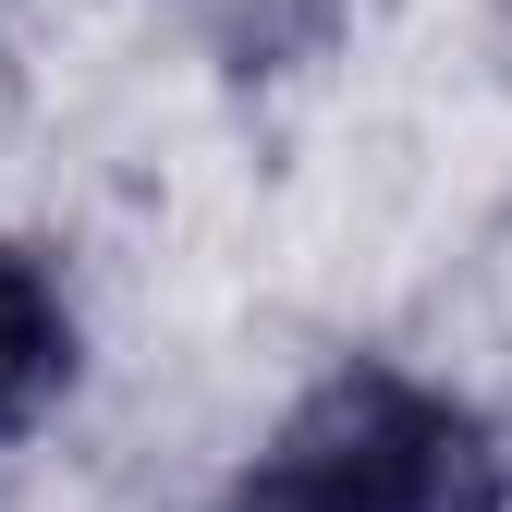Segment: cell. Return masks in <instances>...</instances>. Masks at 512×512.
Instances as JSON below:
<instances>
[{
    "label": "cell",
    "instance_id": "2",
    "mask_svg": "<svg viewBox=\"0 0 512 512\" xmlns=\"http://www.w3.org/2000/svg\"><path fill=\"white\" fill-rule=\"evenodd\" d=\"M86 378V305H74V269L49 244L0 232V452L37 439Z\"/></svg>",
    "mask_w": 512,
    "mask_h": 512
},
{
    "label": "cell",
    "instance_id": "1",
    "mask_svg": "<svg viewBox=\"0 0 512 512\" xmlns=\"http://www.w3.org/2000/svg\"><path fill=\"white\" fill-rule=\"evenodd\" d=\"M220 512H512V452L452 378L403 354H342L281 403Z\"/></svg>",
    "mask_w": 512,
    "mask_h": 512
}]
</instances>
